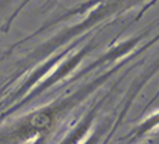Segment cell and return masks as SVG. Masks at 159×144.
Wrapping results in <instances>:
<instances>
[{
	"label": "cell",
	"instance_id": "cell-1",
	"mask_svg": "<svg viewBox=\"0 0 159 144\" xmlns=\"http://www.w3.org/2000/svg\"><path fill=\"white\" fill-rule=\"evenodd\" d=\"M149 144H155V142H150V143H149Z\"/></svg>",
	"mask_w": 159,
	"mask_h": 144
}]
</instances>
